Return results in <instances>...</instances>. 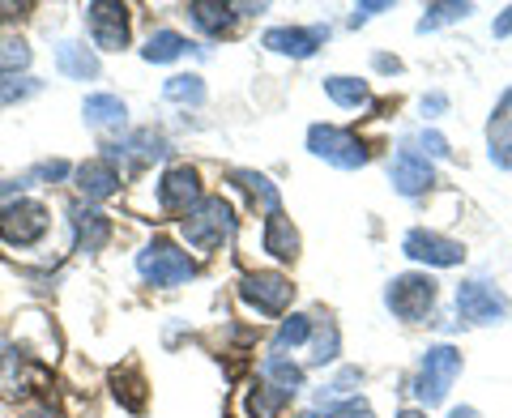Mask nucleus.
<instances>
[{
	"label": "nucleus",
	"mask_w": 512,
	"mask_h": 418,
	"mask_svg": "<svg viewBox=\"0 0 512 418\" xmlns=\"http://www.w3.org/2000/svg\"><path fill=\"white\" fill-rule=\"evenodd\" d=\"M180 235H184V244L192 252L210 256L235 235V209L222 197H205L197 209H188V214L180 218Z\"/></svg>",
	"instance_id": "f257e3e1"
},
{
	"label": "nucleus",
	"mask_w": 512,
	"mask_h": 418,
	"mask_svg": "<svg viewBox=\"0 0 512 418\" xmlns=\"http://www.w3.org/2000/svg\"><path fill=\"white\" fill-rule=\"evenodd\" d=\"M440 299V282L431 273H397V278L384 286V308H389L397 320L406 325H419V320L431 316Z\"/></svg>",
	"instance_id": "f03ea898"
},
{
	"label": "nucleus",
	"mask_w": 512,
	"mask_h": 418,
	"mask_svg": "<svg viewBox=\"0 0 512 418\" xmlns=\"http://www.w3.org/2000/svg\"><path fill=\"white\" fill-rule=\"evenodd\" d=\"M52 231V209L30 197H13L0 205V244L9 248H35Z\"/></svg>",
	"instance_id": "7ed1b4c3"
},
{
	"label": "nucleus",
	"mask_w": 512,
	"mask_h": 418,
	"mask_svg": "<svg viewBox=\"0 0 512 418\" xmlns=\"http://www.w3.org/2000/svg\"><path fill=\"white\" fill-rule=\"evenodd\" d=\"M137 273H141V278H146L150 286H158V291H171V286L192 282L197 265H192L188 252H180L175 244H167V239H154V244H146V248L137 252Z\"/></svg>",
	"instance_id": "20e7f679"
},
{
	"label": "nucleus",
	"mask_w": 512,
	"mask_h": 418,
	"mask_svg": "<svg viewBox=\"0 0 512 418\" xmlns=\"http://www.w3.org/2000/svg\"><path fill=\"white\" fill-rule=\"evenodd\" d=\"M308 150L316 158H325L329 167H338V171L367 167V146L350 133V128H338V124H312L308 128Z\"/></svg>",
	"instance_id": "39448f33"
},
{
	"label": "nucleus",
	"mask_w": 512,
	"mask_h": 418,
	"mask_svg": "<svg viewBox=\"0 0 512 418\" xmlns=\"http://www.w3.org/2000/svg\"><path fill=\"white\" fill-rule=\"evenodd\" d=\"M461 376V350L453 346H431L423 363H419V380H414V393H419L423 406H440V401L448 397V389H453V380Z\"/></svg>",
	"instance_id": "423d86ee"
},
{
	"label": "nucleus",
	"mask_w": 512,
	"mask_h": 418,
	"mask_svg": "<svg viewBox=\"0 0 512 418\" xmlns=\"http://www.w3.org/2000/svg\"><path fill=\"white\" fill-rule=\"evenodd\" d=\"M239 299H244V308L256 316H282L295 299V286H291V278H282L274 269H256L239 282Z\"/></svg>",
	"instance_id": "0eeeda50"
},
{
	"label": "nucleus",
	"mask_w": 512,
	"mask_h": 418,
	"mask_svg": "<svg viewBox=\"0 0 512 418\" xmlns=\"http://www.w3.org/2000/svg\"><path fill=\"white\" fill-rule=\"evenodd\" d=\"M457 316L466 320V325H500L508 316V299H504V291H495L491 282L470 278L457 286Z\"/></svg>",
	"instance_id": "6e6552de"
},
{
	"label": "nucleus",
	"mask_w": 512,
	"mask_h": 418,
	"mask_svg": "<svg viewBox=\"0 0 512 418\" xmlns=\"http://www.w3.org/2000/svg\"><path fill=\"white\" fill-rule=\"evenodd\" d=\"M402 252L410 256V261L431 265V269H453V265L466 261V248H461L457 239H448L440 231H427V227H414L402 239Z\"/></svg>",
	"instance_id": "1a4fd4ad"
},
{
	"label": "nucleus",
	"mask_w": 512,
	"mask_h": 418,
	"mask_svg": "<svg viewBox=\"0 0 512 418\" xmlns=\"http://www.w3.org/2000/svg\"><path fill=\"white\" fill-rule=\"evenodd\" d=\"M201 201H205V192H201L197 167H171V171H163V180H158V209H163V214L184 218L188 209H197Z\"/></svg>",
	"instance_id": "9d476101"
},
{
	"label": "nucleus",
	"mask_w": 512,
	"mask_h": 418,
	"mask_svg": "<svg viewBox=\"0 0 512 418\" xmlns=\"http://www.w3.org/2000/svg\"><path fill=\"white\" fill-rule=\"evenodd\" d=\"M389 175H393V188L402 192V197H423V192H427L431 184H436V167H431V158L414 150L410 141L393 154Z\"/></svg>",
	"instance_id": "9b49d317"
},
{
	"label": "nucleus",
	"mask_w": 512,
	"mask_h": 418,
	"mask_svg": "<svg viewBox=\"0 0 512 418\" xmlns=\"http://www.w3.org/2000/svg\"><path fill=\"white\" fill-rule=\"evenodd\" d=\"M261 43L269 47V52H278V56L308 60L329 43V26H274V30H265Z\"/></svg>",
	"instance_id": "f8f14e48"
},
{
	"label": "nucleus",
	"mask_w": 512,
	"mask_h": 418,
	"mask_svg": "<svg viewBox=\"0 0 512 418\" xmlns=\"http://www.w3.org/2000/svg\"><path fill=\"white\" fill-rule=\"evenodd\" d=\"M86 30H90L94 47L120 52V47H128V9L124 5H86Z\"/></svg>",
	"instance_id": "ddd939ff"
},
{
	"label": "nucleus",
	"mask_w": 512,
	"mask_h": 418,
	"mask_svg": "<svg viewBox=\"0 0 512 418\" xmlns=\"http://www.w3.org/2000/svg\"><path fill=\"white\" fill-rule=\"evenodd\" d=\"M487 146H491V163L512 171V86L504 90V99L495 103V111H491Z\"/></svg>",
	"instance_id": "4468645a"
},
{
	"label": "nucleus",
	"mask_w": 512,
	"mask_h": 418,
	"mask_svg": "<svg viewBox=\"0 0 512 418\" xmlns=\"http://www.w3.org/2000/svg\"><path fill=\"white\" fill-rule=\"evenodd\" d=\"M73 175H77V188L86 192V201H107L120 192V167L107 163V158H90Z\"/></svg>",
	"instance_id": "2eb2a0df"
},
{
	"label": "nucleus",
	"mask_w": 512,
	"mask_h": 418,
	"mask_svg": "<svg viewBox=\"0 0 512 418\" xmlns=\"http://www.w3.org/2000/svg\"><path fill=\"white\" fill-rule=\"evenodd\" d=\"M120 158H133L137 167H146V163H154V158H167V141L158 137L154 128H141V133L107 146V163H120Z\"/></svg>",
	"instance_id": "dca6fc26"
},
{
	"label": "nucleus",
	"mask_w": 512,
	"mask_h": 418,
	"mask_svg": "<svg viewBox=\"0 0 512 418\" xmlns=\"http://www.w3.org/2000/svg\"><path fill=\"white\" fill-rule=\"evenodd\" d=\"M261 248L274 256V261H295L299 256V231L291 227V218L282 214H269L265 218V231H261Z\"/></svg>",
	"instance_id": "f3484780"
},
{
	"label": "nucleus",
	"mask_w": 512,
	"mask_h": 418,
	"mask_svg": "<svg viewBox=\"0 0 512 418\" xmlns=\"http://www.w3.org/2000/svg\"><path fill=\"white\" fill-rule=\"evenodd\" d=\"M73 231H77V248H82V252H99L111 239V218L99 214V209L73 205Z\"/></svg>",
	"instance_id": "a211bd4d"
},
{
	"label": "nucleus",
	"mask_w": 512,
	"mask_h": 418,
	"mask_svg": "<svg viewBox=\"0 0 512 418\" xmlns=\"http://www.w3.org/2000/svg\"><path fill=\"white\" fill-rule=\"evenodd\" d=\"M56 69L64 77H73V82H94V77H99V56L82 43H60L56 47Z\"/></svg>",
	"instance_id": "6ab92c4d"
},
{
	"label": "nucleus",
	"mask_w": 512,
	"mask_h": 418,
	"mask_svg": "<svg viewBox=\"0 0 512 418\" xmlns=\"http://www.w3.org/2000/svg\"><path fill=\"white\" fill-rule=\"evenodd\" d=\"M82 116L94 128H124L128 107H124V99H116V94H90L82 103Z\"/></svg>",
	"instance_id": "aec40b11"
},
{
	"label": "nucleus",
	"mask_w": 512,
	"mask_h": 418,
	"mask_svg": "<svg viewBox=\"0 0 512 418\" xmlns=\"http://www.w3.org/2000/svg\"><path fill=\"white\" fill-rule=\"evenodd\" d=\"M188 22L197 26L201 35L218 39V35H227V30H231L235 13H231V5H210V0H197V5H188Z\"/></svg>",
	"instance_id": "412c9836"
},
{
	"label": "nucleus",
	"mask_w": 512,
	"mask_h": 418,
	"mask_svg": "<svg viewBox=\"0 0 512 418\" xmlns=\"http://www.w3.org/2000/svg\"><path fill=\"white\" fill-rule=\"evenodd\" d=\"M231 180H235L239 188L248 192V201H252L256 209H265V218H269V214H278V209H282V197H278V188L269 184L265 175H256V171H231Z\"/></svg>",
	"instance_id": "4be33fe9"
},
{
	"label": "nucleus",
	"mask_w": 512,
	"mask_h": 418,
	"mask_svg": "<svg viewBox=\"0 0 512 418\" xmlns=\"http://www.w3.org/2000/svg\"><path fill=\"white\" fill-rule=\"evenodd\" d=\"M325 94L338 107H350V111H359L372 103V90H367V82H359V77H325Z\"/></svg>",
	"instance_id": "5701e85b"
},
{
	"label": "nucleus",
	"mask_w": 512,
	"mask_h": 418,
	"mask_svg": "<svg viewBox=\"0 0 512 418\" xmlns=\"http://www.w3.org/2000/svg\"><path fill=\"white\" fill-rule=\"evenodd\" d=\"M188 47L192 43L184 35H175V30H154V35L146 39V47H141V56H146L150 64H171V60H180Z\"/></svg>",
	"instance_id": "b1692460"
},
{
	"label": "nucleus",
	"mask_w": 512,
	"mask_h": 418,
	"mask_svg": "<svg viewBox=\"0 0 512 418\" xmlns=\"http://www.w3.org/2000/svg\"><path fill=\"white\" fill-rule=\"evenodd\" d=\"M286 401H291V397L278 393L274 384H252V389L244 393V414L248 418H278Z\"/></svg>",
	"instance_id": "393cba45"
},
{
	"label": "nucleus",
	"mask_w": 512,
	"mask_h": 418,
	"mask_svg": "<svg viewBox=\"0 0 512 418\" xmlns=\"http://www.w3.org/2000/svg\"><path fill=\"white\" fill-rule=\"evenodd\" d=\"M265 380L274 384L278 393H286V397H295L299 389H303V367H295L286 355H269L265 359Z\"/></svg>",
	"instance_id": "a878e982"
},
{
	"label": "nucleus",
	"mask_w": 512,
	"mask_h": 418,
	"mask_svg": "<svg viewBox=\"0 0 512 418\" xmlns=\"http://www.w3.org/2000/svg\"><path fill=\"white\" fill-rule=\"evenodd\" d=\"M474 5H461V0H444V5H427L423 9V18H419V35H431V30H440V26H453L461 18H470Z\"/></svg>",
	"instance_id": "bb28decb"
},
{
	"label": "nucleus",
	"mask_w": 512,
	"mask_h": 418,
	"mask_svg": "<svg viewBox=\"0 0 512 418\" xmlns=\"http://www.w3.org/2000/svg\"><path fill=\"white\" fill-rule=\"evenodd\" d=\"M163 94H167L171 103H184V107H201V103H205V82H201L197 73H175V77H167Z\"/></svg>",
	"instance_id": "cd10ccee"
},
{
	"label": "nucleus",
	"mask_w": 512,
	"mask_h": 418,
	"mask_svg": "<svg viewBox=\"0 0 512 418\" xmlns=\"http://www.w3.org/2000/svg\"><path fill=\"white\" fill-rule=\"evenodd\" d=\"M111 393H116V401L124 410H133V414L146 410V384H141L137 372H116L111 376Z\"/></svg>",
	"instance_id": "c85d7f7f"
},
{
	"label": "nucleus",
	"mask_w": 512,
	"mask_h": 418,
	"mask_svg": "<svg viewBox=\"0 0 512 418\" xmlns=\"http://www.w3.org/2000/svg\"><path fill=\"white\" fill-rule=\"evenodd\" d=\"M312 337V316H303V312H291L278 325V337H274V350H286V346H303Z\"/></svg>",
	"instance_id": "c756f323"
},
{
	"label": "nucleus",
	"mask_w": 512,
	"mask_h": 418,
	"mask_svg": "<svg viewBox=\"0 0 512 418\" xmlns=\"http://www.w3.org/2000/svg\"><path fill=\"white\" fill-rule=\"evenodd\" d=\"M26 64H30V47L22 39L0 43V82H5V77H18V69H26Z\"/></svg>",
	"instance_id": "7c9ffc66"
},
{
	"label": "nucleus",
	"mask_w": 512,
	"mask_h": 418,
	"mask_svg": "<svg viewBox=\"0 0 512 418\" xmlns=\"http://www.w3.org/2000/svg\"><path fill=\"white\" fill-rule=\"evenodd\" d=\"M338 346H342V333H338V325H333V320H325V329H320L316 342H312V363H316V367L333 363V359H338Z\"/></svg>",
	"instance_id": "2f4dec72"
},
{
	"label": "nucleus",
	"mask_w": 512,
	"mask_h": 418,
	"mask_svg": "<svg viewBox=\"0 0 512 418\" xmlns=\"http://www.w3.org/2000/svg\"><path fill=\"white\" fill-rule=\"evenodd\" d=\"M30 94H39V82L35 77H5L0 82V107H9V103H22V99H30Z\"/></svg>",
	"instance_id": "473e14b6"
},
{
	"label": "nucleus",
	"mask_w": 512,
	"mask_h": 418,
	"mask_svg": "<svg viewBox=\"0 0 512 418\" xmlns=\"http://www.w3.org/2000/svg\"><path fill=\"white\" fill-rule=\"evenodd\" d=\"M69 175V163H39L35 171H26L22 180H18V188H26V184H35V180H64Z\"/></svg>",
	"instance_id": "72a5a7b5"
},
{
	"label": "nucleus",
	"mask_w": 512,
	"mask_h": 418,
	"mask_svg": "<svg viewBox=\"0 0 512 418\" xmlns=\"http://www.w3.org/2000/svg\"><path fill=\"white\" fill-rule=\"evenodd\" d=\"M419 150H427V158H448V154H453L436 128H423V133H419Z\"/></svg>",
	"instance_id": "f704fd0d"
},
{
	"label": "nucleus",
	"mask_w": 512,
	"mask_h": 418,
	"mask_svg": "<svg viewBox=\"0 0 512 418\" xmlns=\"http://www.w3.org/2000/svg\"><path fill=\"white\" fill-rule=\"evenodd\" d=\"M18 418H64L52 401H30V406H22L18 410Z\"/></svg>",
	"instance_id": "c9c22d12"
},
{
	"label": "nucleus",
	"mask_w": 512,
	"mask_h": 418,
	"mask_svg": "<svg viewBox=\"0 0 512 418\" xmlns=\"http://www.w3.org/2000/svg\"><path fill=\"white\" fill-rule=\"evenodd\" d=\"M389 5L384 0H376V5H355V18H350V26H359V22H367V18H376V13H384Z\"/></svg>",
	"instance_id": "e433bc0d"
},
{
	"label": "nucleus",
	"mask_w": 512,
	"mask_h": 418,
	"mask_svg": "<svg viewBox=\"0 0 512 418\" xmlns=\"http://www.w3.org/2000/svg\"><path fill=\"white\" fill-rule=\"evenodd\" d=\"M491 35H495V39H504V35H512V9H504V13H500V18H495V22H491Z\"/></svg>",
	"instance_id": "4c0bfd02"
},
{
	"label": "nucleus",
	"mask_w": 512,
	"mask_h": 418,
	"mask_svg": "<svg viewBox=\"0 0 512 418\" xmlns=\"http://www.w3.org/2000/svg\"><path fill=\"white\" fill-rule=\"evenodd\" d=\"M423 111H427V116H440V111H448V99H444V94H427Z\"/></svg>",
	"instance_id": "58836bf2"
},
{
	"label": "nucleus",
	"mask_w": 512,
	"mask_h": 418,
	"mask_svg": "<svg viewBox=\"0 0 512 418\" xmlns=\"http://www.w3.org/2000/svg\"><path fill=\"white\" fill-rule=\"evenodd\" d=\"M376 69H380V73H402V60H393V56H376Z\"/></svg>",
	"instance_id": "ea45409f"
},
{
	"label": "nucleus",
	"mask_w": 512,
	"mask_h": 418,
	"mask_svg": "<svg viewBox=\"0 0 512 418\" xmlns=\"http://www.w3.org/2000/svg\"><path fill=\"white\" fill-rule=\"evenodd\" d=\"M448 418H478V410L474 406H453V410H448Z\"/></svg>",
	"instance_id": "a19ab883"
},
{
	"label": "nucleus",
	"mask_w": 512,
	"mask_h": 418,
	"mask_svg": "<svg viewBox=\"0 0 512 418\" xmlns=\"http://www.w3.org/2000/svg\"><path fill=\"white\" fill-rule=\"evenodd\" d=\"M397 418H427V414H423V410H402Z\"/></svg>",
	"instance_id": "79ce46f5"
}]
</instances>
